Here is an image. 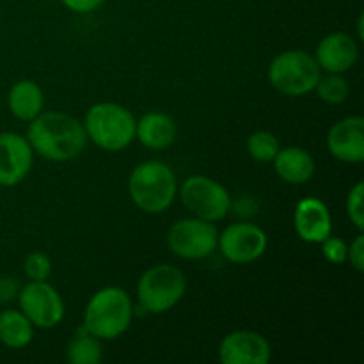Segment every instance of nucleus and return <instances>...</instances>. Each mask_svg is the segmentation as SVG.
Here are the masks:
<instances>
[{
    "mask_svg": "<svg viewBox=\"0 0 364 364\" xmlns=\"http://www.w3.org/2000/svg\"><path fill=\"white\" fill-rule=\"evenodd\" d=\"M178 134L176 123L164 112H148L137 121L135 137L142 146L149 149H167L174 142Z\"/></svg>",
    "mask_w": 364,
    "mask_h": 364,
    "instance_id": "f3484780",
    "label": "nucleus"
},
{
    "mask_svg": "<svg viewBox=\"0 0 364 364\" xmlns=\"http://www.w3.org/2000/svg\"><path fill=\"white\" fill-rule=\"evenodd\" d=\"M128 192L139 210L146 213H162L174 203L178 181L174 171L166 162L146 160L132 171Z\"/></svg>",
    "mask_w": 364,
    "mask_h": 364,
    "instance_id": "f03ea898",
    "label": "nucleus"
},
{
    "mask_svg": "<svg viewBox=\"0 0 364 364\" xmlns=\"http://www.w3.org/2000/svg\"><path fill=\"white\" fill-rule=\"evenodd\" d=\"M279 149V141L272 132L259 130L247 139V153L256 162H272Z\"/></svg>",
    "mask_w": 364,
    "mask_h": 364,
    "instance_id": "4be33fe9",
    "label": "nucleus"
},
{
    "mask_svg": "<svg viewBox=\"0 0 364 364\" xmlns=\"http://www.w3.org/2000/svg\"><path fill=\"white\" fill-rule=\"evenodd\" d=\"M27 141L34 153L52 162H66L80 155L87 144L84 124L63 112H41L28 121Z\"/></svg>",
    "mask_w": 364,
    "mask_h": 364,
    "instance_id": "f257e3e1",
    "label": "nucleus"
},
{
    "mask_svg": "<svg viewBox=\"0 0 364 364\" xmlns=\"http://www.w3.org/2000/svg\"><path fill=\"white\" fill-rule=\"evenodd\" d=\"M20 311L38 329H52L64 318V301L59 291L46 281H31L20 291Z\"/></svg>",
    "mask_w": 364,
    "mask_h": 364,
    "instance_id": "1a4fd4ad",
    "label": "nucleus"
},
{
    "mask_svg": "<svg viewBox=\"0 0 364 364\" xmlns=\"http://www.w3.org/2000/svg\"><path fill=\"white\" fill-rule=\"evenodd\" d=\"M322 77L318 63L304 50H287L274 57L269 66V80L276 91L287 96H304L315 91Z\"/></svg>",
    "mask_w": 364,
    "mask_h": 364,
    "instance_id": "423d86ee",
    "label": "nucleus"
},
{
    "mask_svg": "<svg viewBox=\"0 0 364 364\" xmlns=\"http://www.w3.org/2000/svg\"><path fill=\"white\" fill-rule=\"evenodd\" d=\"M347 262H350V265L354 267L358 272L364 270V235L359 233L354 238L350 245H348L347 251Z\"/></svg>",
    "mask_w": 364,
    "mask_h": 364,
    "instance_id": "a878e982",
    "label": "nucleus"
},
{
    "mask_svg": "<svg viewBox=\"0 0 364 364\" xmlns=\"http://www.w3.org/2000/svg\"><path fill=\"white\" fill-rule=\"evenodd\" d=\"M134 316L132 299L123 288L107 287L89 299L84 327L98 340H116L128 331Z\"/></svg>",
    "mask_w": 364,
    "mask_h": 364,
    "instance_id": "7ed1b4c3",
    "label": "nucleus"
},
{
    "mask_svg": "<svg viewBox=\"0 0 364 364\" xmlns=\"http://www.w3.org/2000/svg\"><path fill=\"white\" fill-rule=\"evenodd\" d=\"M34 338V326L20 309L0 313V341L7 348H25Z\"/></svg>",
    "mask_w": 364,
    "mask_h": 364,
    "instance_id": "6ab92c4d",
    "label": "nucleus"
},
{
    "mask_svg": "<svg viewBox=\"0 0 364 364\" xmlns=\"http://www.w3.org/2000/svg\"><path fill=\"white\" fill-rule=\"evenodd\" d=\"M219 359L223 364H269L272 350L256 331H235L220 341Z\"/></svg>",
    "mask_w": 364,
    "mask_h": 364,
    "instance_id": "f8f14e48",
    "label": "nucleus"
},
{
    "mask_svg": "<svg viewBox=\"0 0 364 364\" xmlns=\"http://www.w3.org/2000/svg\"><path fill=\"white\" fill-rule=\"evenodd\" d=\"M347 242L341 240V238L338 237H333V235H329V237L322 242L323 258L329 263H333V265H341V263L347 262Z\"/></svg>",
    "mask_w": 364,
    "mask_h": 364,
    "instance_id": "393cba45",
    "label": "nucleus"
},
{
    "mask_svg": "<svg viewBox=\"0 0 364 364\" xmlns=\"http://www.w3.org/2000/svg\"><path fill=\"white\" fill-rule=\"evenodd\" d=\"M272 164L277 176L290 185L308 183L315 174V160L304 148L299 146L279 149Z\"/></svg>",
    "mask_w": 364,
    "mask_h": 364,
    "instance_id": "dca6fc26",
    "label": "nucleus"
},
{
    "mask_svg": "<svg viewBox=\"0 0 364 364\" xmlns=\"http://www.w3.org/2000/svg\"><path fill=\"white\" fill-rule=\"evenodd\" d=\"M315 91L318 98L329 105H340L350 95V87L340 73H327L326 77H320Z\"/></svg>",
    "mask_w": 364,
    "mask_h": 364,
    "instance_id": "412c9836",
    "label": "nucleus"
},
{
    "mask_svg": "<svg viewBox=\"0 0 364 364\" xmlns=\"http://www.w3.org/2000/svg\"><path fill=\"white\" fill-rule=\"evenodd\" d=\"M358 36H359V39H364L363 38V14L359 16V20H358Z\"/></svg>",
    "mask_w": 364,
    "mask_h": 364,
    "instance_id": "cd10ccee",
    "label": "nucleus"
},
{
    "mask_svg": "<svg viewBox=\"0 0 364 364\" xmlns=\"http://www.w3.org/2000/svg\"><path fill=\"white\" fill-rule=\"evenodd\" d=\"M180 198L194 217L208 223H219L231 208V196L219 181L203 174L187 178L181 183Z\"/></svg>",
    "mask_w": 364,
    "mask_h": 364,
    "instance_id": "0eeeda50",
    "label": "nucleus"
},
{
    "mask_svg": "<svg viewBox=\"0 0 364 364\" xmlns=\"http://www.w3.org/2000/svg\"><path fill=\"white\" fill-rule=\"evenodd\" d=\"M9 110L20 121H32L43 112L45 96L34 80H20L11 87L7 96Z\"/></svg>",
    "mask_w": 364,
    "mask_h": 364,
    "instance_id": "a211bd4d",
    "label": "nucleus"
},
{
    "mask_svg": "<svg viewBox=\"0 0 364 364\" xmlns=\"http://www.w3.org/2000/svg\"><path fill=\"white\" fill-rule=\"evenodd\" d=\"M269 245L265 231L251 223H235L219 233L217 247L224 258L237 265L252 263L262 258Z\"/></svg>",
    "mask_w": 364,
    "mask_h": 364,
    "instance_id": "9d476101",
    "label": "nucleus"
},
{
    "mask_svg": "<svg viewBox=\"0 0 364 364\" xmlns=\"http://www.w3.org/2000/svg\"><path fill=\"white\" fill-rule=\"evenodd\" d=\"M329 153L345 164H359L364 160V119L348 116L331 127L327 134Z\"/></svg>",
    "mask_w": 364,
    "mask_h": 364,
    "instance_id": "ddd939ff",
    "label": "nucleus"
},
{
    "mask_svg": "<svg viewBox=\"0 0 364 364\" xmlns=\"http://www.w3.org/2000/svg\"><path fill=\"white\" fill-rule=\"evenodd\" d=\"M102 340L92 336L84 326L77 331L66 347V359L71 364H100L103 359Z\"/></svg>",
    "mask_w": 364,
    "mask_h": 364,
    "instance_id": "aec40b11",
    "label": "nucleus"
},
{
    "mask_svg": "<svg viewBox=\"0 0 364 364\" xmlns=\"http://www.w3.org/2000/svg\"><path fill=\"white\" fill-rule=\"evenodd\" d=\"M363 194L364 185L363 181L355 183L350 188L347 196V213L350 217V223L359 230V233L364 231V210H363Z\"/></svg>",
    "mask_w": 364,
    "mask_h": 364,
    "instance_id": "b1692460",
    "label": "nucleus"
},
{
    "mask_svg": "<svg viewBox=\"0 0 364 364\" xmlns=\"http://www.w3.org/2000/svg\"><path fill=\"white\" fill-rule=\"evenodd\" d=\"M60 2L73 13H91V11L103 6L107 0H60Z\"/></svg>",
    "mask_w": 364,
    "mask_h": 364,
    "instance_id": "bb28decb",
    "label": "nucleus"
},
{
    "mask_svg": "<svg viewBox=\"0 0 364 364\" xmlns=\"http://www.w3.org/2000/svg\"><path fill=\"white\" fill-rule=\"evenodd\" d=\"M294 226L299 238L308 244H322L329 235H333L329 208L316 198H304L297 203Z\"/></svg>",
    "mask_w": 364,
    "mask_h": 364,
    "instance_id": "4468645a",
    "label": "nucleus"
},
{
    "mask_svg": "<svg viewBox=\"0 0 364 364\" xmlns=\"http://www.w3.org/2000/svg\"><path fill=\"white\" fill-rule=\"evenodd\" d=\"M359 57V46L347 32L327 34L316 46L315 59L320 70L327 73H345L350 70Z\"/></svg>",
    "mask_w": 364,
    "mask_h": 364,
    "instance_id": "2eb2a0df",
    "label": "nucleus"
},
{
    "mask_svg": "<svg viewBox=\"0 0 364 364\" xmlns=\"http://www.w3.org/2000/svg\"><path fill=\"white\" fill-rule=\"evenodd\" d=\"M23 270L31 281H46L52 274V262L45 252L34 251L25 259Z\"/></svg>",
    "mask_w": 364,
    "mask_h": 364,
    "instance_id": "5701e85b",
    "label": "nucleus"
},
{
    "mask_svg": "<svg viewBox=\"0 0 364 364\" xmlns=\"http://www.w3.org/2000/svg\"><path fill=\"white\" fill-rule=\"evenodd\" d=\"M137 119L127 107L112 102H102L87 110L84 130L87 141L105 151H123L134 142Z\"/></svg>",
    "mask_w": 364,
    "mask_h": 364,
    "instance_id": "20e7f679",
    "label": "nucleus"
},
{
    "mask_svg": "<svg viewBox=\"0 0 364 364\" xmlns=\"http://www.w3.org/2000/svg\"><path fill=\"white\" fill-rule=\"evenodd\" d=\"M219 242L215 224L208 220L181 219L171 226L167 233V245L174 256L183 259H205L212 256Z\"/></svg>",
    "mask_w": 364,
    "mask_h": 364,
    "instance_id": "6e6552de",
    "label": "nucleus"
},
{
    "mask_svg": "<svg viewBox=\"0 0 364 364\" xmlns=\"http://www.w3.org/2000/svg\"><path fill=\"white\" fill-rule=\"evenodd\" d=\"M34 149L27 137L16 132L0 134V185L14 187L31 173Z\"/></svg>",
    "mask_w": 364,
    "mask_h": 364,
    "instance_id": "9b49d317",
    "label": "nucleus"
},
{
    "mask_svg": "<svg viewBox=\"0 0 364 364\" xmlns=\"http://www.w3.org/2000/svg\"><path fill=\"white\" fill-rule=\"evenodd\" d=\"M187 290L185 274L174 265H153L146 270L137 283L139 304L144 311L166 313L183 299Z\"/></svg>",
    "mask_w": 364,
    "mask_h": 364,
    "instance_id": "39448f33",
    "label": "nucleus"
}]
</instances>
